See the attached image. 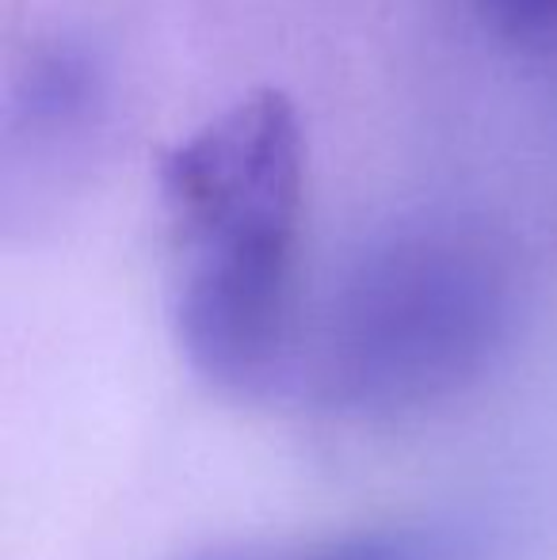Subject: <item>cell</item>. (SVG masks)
<instances>
[{"label": "cell", "instance_id": "cell-2", "mask_svg": "<svg viewBox=\"0 0 557 560\" xmlns=\"http://www.w3.org/2000/svg\"><path fill=\"white\" fill-rule=\"evenodd\" d=\"M504 336L497 275L454 248L413 244L351 282L298 382L336 420L402 423L466 397Z\"/></svg>", "mask_w": 557, "mask_h": 560}, {"label": "cell", "instance_id": "cell-4", "mask_svg": "<svg viewBox=\"0 0 557 560\" xmlns=\"http://www.w3.org/2000/svg\"><path fill=\"white\" fill-rule=\"evenodd\" d=\"M485 15L504 31H531L543 27L557 15V0H481Z\"/></svg>", "mask_w": 557, "mask_h": 560}, {"label": "cell", "instance_id": "cell-1", "mask_svg": "<svg viewBox=\"0 0 557 560\" xmlns=\"http://www.w3.org/2000/svg\"><path fill=\"white\" fill-rule=\"evenodd\" d=\"M172 248V332L187 366L233 400H276L298 382L294 256L302 126L260 89L161 156Z\"/></svg>", "mask_w": 557, "mask_h": 560}, {"label": "cell", "instance_id": "cell-3", "mask_svg": "<svg viewBox=\"0 0 557 560\" xmlns=\"http://www.w3.org/2000/svg\"><path fill=\"white\" fill-rule=\"evenodd\" d=\"M179 560H451V541L428 526H367L310 541H230Z\"/></svg>", "mask_w": 557, "mask_h": 560}]
</instances>
